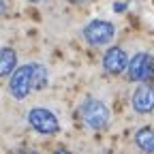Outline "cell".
<instances>
[{
	"instance_id": "10",
	"label": "cell",
	"mask_w": 154,
	"mask_h": 154,
	"mask_svg": "<svg viewBox=\"0 0 154 154\" xmlns=\"http://www.w3.org/2000/svg\"><path fill=\"white\" fill-rule=\"evenodd\" d=\"M30 86L34 90H43L47 86V69L43 64H30Z\"/></svg>"
},
{
	"instance_id": "12",
	"label": "cell",
	"mask_w": 154,
	"mask_h": 154,
	"mask_svg": "<svg viewBox=\"0 0 154 154\" xmlns=\"http://www.w3.org/2000/svg\"><path fill=\"white\" fill-rule=\"evenodd\" d=\"M69 2H73V5H79V2H84V0H69Z\"/></svg>"
},
{
	"instance_id": "4",
	"label": "cell",
	"mask_w": 154,
	"mask_h": 154,
	"mask_svg": "<svg viewBox=\"0 0 154 154\" xmlns=\"http://www.w3.org/2000/svg\"><path fill=\"white\" fill-rule=\"evenodd\" d=\"M28 122L34 131L43 133V135H54L58 133L60 124H58V118L49 111V109H43V107H34L28 111Z\"/></svg>"
},
{
	"instance_id": "7",
	"label": "cell",
	"mask_w": 154,
	"mask_h": 154,
	"mask_svg": "<svg viewBox=\"0 0 154 154\" xmlns=\"http://www.w3.org/2000/svg\"><path fill=\"white\" fill-rule=\"evenodd\" d=\"M126 62H128V58H126V51H124L122 47H111V49H107L105 56H103V66H105V71L111 73V75L122 73V71L126 69Z\"/></svg>"
},
{
	"instance_id": "8",
	"label": "cell",
	"mask_w": 154,
	"mask_h": 154,
	"mask_svg": "<svg viewBox=\"0 0 154 154\" xmlns=\"http://www.w3.org/2000/svg\"><path fill=\"white\" fill-rule=\"evenodd\" d=\"M15 66H17V54L11 47H2L0 49V77L11 75Z\"/></svg>"
},
{
	"instance_id": "9",
	"label": "cell",
	"mask_w": 154,
	"mask_h": 154,
	"mask_svg": "<svg viewBox=\"0 0 154 154\" xmlns=\"http://www.w3.org/2000/svg\"><path fill=\"white\" fill-rule=\"evenodd\" d=\"M135 143L143 152H154V128H139L135 133Z\"/></svg>"
},
{
	"instance_id": "6",
	"label": "cell",
	"mask_w": 154,
	"mask_h": 154,
	"mask_svg": "<svg viewBox=\"0 0 154 154\" xmlns=\"http://www.w3.org/2000/svg\"><path fill=\"white\" fill-rule=\"evenodd\" d=\"M133 109L137 113H150L154 109V84H143L133 92Z\"/></svg>"
},
{
	"instance_id": "13",
	"label": "cell",
	"mask_w": 154,
	"mask_h": 154,
	"mask_svg": "<svg viewBox=\"0 0 154 154\" xmlns=\"http://www.w3.org/2000/svg\"><path fill=\"white\" fill-rule=\"evenodd\" d=\"M30 2H41V0H30Z\"/></svg>"
},
{
	"instance_id": "2",
	"label": "cell",
	"mask_w": 154,
	"mask_h": 154,
	"mask_svg": "<svg viewBox=\"0 0 154 154\" xmlns=\"http://www.w3.org/2000/svg\"><path fill=\"white\" fill-rule=\"evenodd\" d=\"M126 75L131 82H152L154 79V60L148 54H137L131 62H126Z\"/></svg>"
},
{
	"instance_id": "1",
	"label": "cell",
	"mask_w": 154,
	"mask_h": 154,
	"mask_svg": "<svg viewBox=\"0 0 154 154\" xmlns=\"http://www.w3.org/2000/svg\"><path fill=\"white\" fill-rule=\"evenodd\" d=\"M82 120L90 126V128H105L109 122V109L105 103L96 101V99H88L82 105Z\"/></svg>"
},
{
	"instance_id": "5",
	"label": "cell",
	"mask_w": 154,
	"mask_h": 154,
	"mask_svg": "<svg viewBox=\"0 0 154 154\" xmlns=\"http://www.w3.org/2000/svg\"><path fill=\"white\" fill-rule=\"evenodd\" d=\"M30 90H32V86H30V64L13 69L11 82H9V92L15 99H26Z\"/></svg>"
},
{
	"instance_id": "11",
	"label": "cell",
	"mask_w": 154,
	"mask_h": 154,
	"mask_svg": "<svg viewBox=\"0 0 154 154\" xmlns=\"http://www.w3.org/2000/svg\"><path fill=\"white\" fill-rule=\"evenodd\" d=\"M7 11V5H5V0H0V15H2Z\"/></svg>"
},
{
	"instance_id": "3",
	"label": "cell",
	"mask_w": 154,
	"mask_h": 154,
	"mask_svg": "<svg viewBox=\"0 0 154 154\" xmlns=\"http://www.w3.org/2000/svg\"><path fill=\"white\" fill-rule=\"evenodd\" d=\"M116 34V28L111 22L105 19H92V22L84 28V38L90 45H107Z\"/></svg>"
}]
</instances>
